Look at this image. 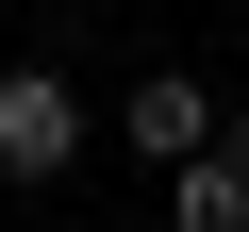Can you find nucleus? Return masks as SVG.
<instances>
[{
	"label": "nucleus",
	"instance_id": "obj_1",
	"mask_svg": "<svg viewBox=\"0 0 249 232\" xmlns=\"http://www.w3.org/2000/svg\"><path fill=\"white\" fill-rule=\"evenodd\" d=\"M67 149H83L67 66H0V182H67Z\"/></svg>",
	"mask_w": 249,
	"mask_h": 232
},
{
	"label": "nucleus",
	"instance_id": "obj_2",
	"mask_svg": "<svg viewBox=\"0 0 249 232\" xmlns=\"http://www.w3.org/2000/svg\"><path fill=\"white\" fill-rule=\"evenodd\" d=\"M116 133H133V149H150V166H199V149H216V99H199V83H183V66H150V83H133V99H116Z\"/></svg>",
	"mask_w": 249,
	"mask_h": 232
},
{
	"label": "nucleus",
	"instance_id": "obj_3",
	"mask_svg": "<svg viewBox=\"0 0 249 232\" xmlns=\"http://www.w3.org/2000/svg\"><path fill=\"white\" fill-rule=\"evenodd\" d=\"M166 232H249V182L199 149V166H166Z\"/></svg>",
	"mask_w": 249,
	"mask_h": 232
},
{
	"label": "nucleus",
	"instance_id": "obj_4",
	"mask_svg": "<svg viewBox=\"0 0 249 232\" xmlns=\"http://www.w3.org/2000/svg\"><path fill=\"white\" fill-rule=\"evenodd\" d=\"M216 166H232V182H249V99H232V116H216Z\"/></svg>",
	"mask_w": 249,
	"mask_h": 232
}]
</instances>
